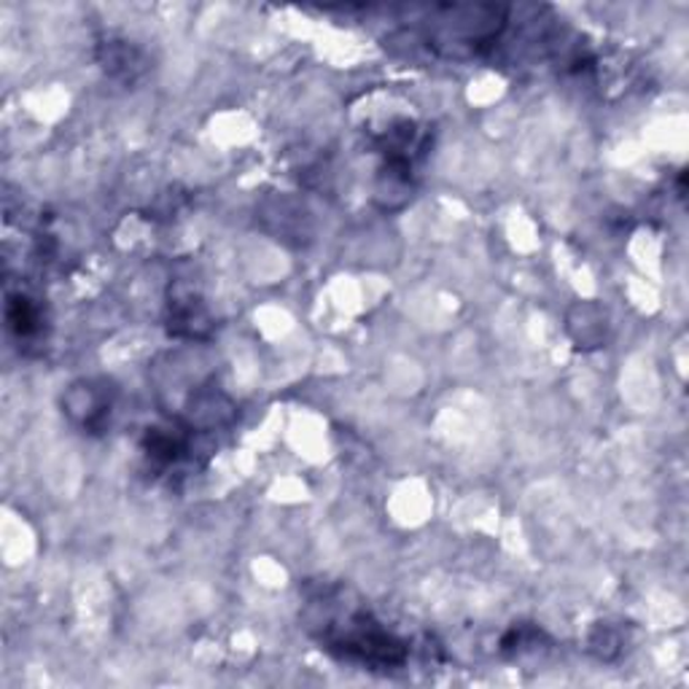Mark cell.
I'll use <instances>...</instances> for the list:
<instances>
[{"label":"cell","mask_w":689,"mask_h":689,"mask_svg":"<svg viewBox=\"0 0 689 689\" xmlns=\"http://www.w3.org/2000/svg\"><path fill=\"white\" fill-rule=\"evenodd\" d=\"M321 643L340 660L359 662L372 671H393L407 662V643L382 630L367 611H350L344 625H323Z\"/></svg>","instance_id":"cell-1"},{"label":"cell","mask_w":689,"mask_h":689,"mask_svg":"<svg viewBox=\"0 0 689 689\" xmlns=\"http://www.w3.org/2000/svg\"><path fill=\"white\" fill-rule=\"evenodd\" d=\"M62 407H66L68 418L76 420L81 429H87L89 433H98L106 429L113 401L108 397V388L103 382L81 380L68 388L66 399H62Z\"/></svg>","instance_id":"cell-2"},{"label":"cell","mask_w":689,"mask_h":689,"mask_svg":"<svg viewBox=\"0 0 689 689\" xmlns=\"http://www.w3.org/2000/svg\"><path fill=\"white\" fill-rule=\"evenodd\" d=\"M98 60L111 79L127 81V84H132V81L146 73L143 52L132 47L130 41H124V38H108V41L100 43Z\"/></svg>","instance_id":"cell-3"},{"label":"cell","mask_w":689,"mask_h":689,"mask_svg":"<svg viewBox=\"0 0 689 689\" xmlns=\"http://www.w3.org/2000/svg\"><path fill=\"white\" fill-rule=\"evenodd\" d=\"M170 331L176 337L202 340L210 331V316L200 297L194 293H178L170 302Z\"/></svg>","instance_id":"cell-4"},{"label":"cell","mask_w":689,"mask_h":689,"mask_svg":"<svg viewBox=\"0 0 689 689\" xmlns=\"http://www.w3.org/2000/svg\"><path fill=\"white\" fill-rule=\"evenodd\" d=\"M569 334L579 348H601L609 337V318L606 310L592 302H579L569 310Z\"/></svg>","instance_id":"cell-5"},{"label":"cell","mask_w":689,"mask_h":689,"mask_svg":"<svg viewBox=\"0 0 689 689\" xmlns=\"http://www.w3.org/2000/svg\"><path fill=\"white\" fill-rule=\"evenodd\" d=\"M6 323H9L11 334L19 342L38 340L43 331V312L36 304V299L24 297V293H9V299H6Z\"/></svg>","instance_id":"cell-6"},{"label":"cell","mask_w":689,"mask_h":689,"mask_svg":"<svg viewBox=\"0 0 689 689\" xmlns=\"http://www.w3.org/2000/svg\"><path fill=\"white\" fill-rule=\"evenodd\" d=\"M191 431V429H187ZM187 431H172V429H149L143 439V450L151 461L170 466L181 461L183 452H189V439Z\"/></svg>","instance_id":"cell-7"}]
</instances>
